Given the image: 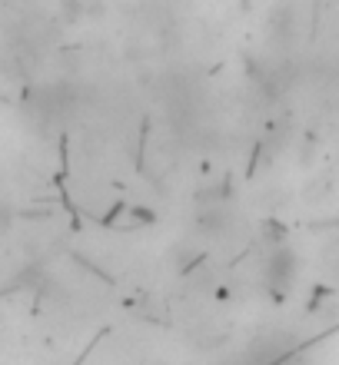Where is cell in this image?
Listing matches in <instances>:
<instances>
[{"label":"cell","instance_id":"1","mask_svg":"<svg viewBox=\"0 0 339 365\" xmlns=\"http://www.w3.org/2000/svg\"><path fill=\"white\" fill-rule=\"evenodd\" d=\"M296 272H300V259H296V252L290 246H276L270 252V259L263 262V282H266L273 296L290 292L293 282H296Z\"/></svg>","mask_w":339,"mask_h":365}]
</instances>
